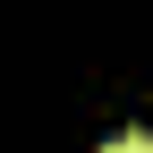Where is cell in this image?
Listing matches in <instances>:
<instances>
[{"label":"cell","instance_id":"obj_1","mask_svg":"<svg viewBox=\"0 0 153 153\" xmlns=\"http://www.w3.org/2000/svg\"><path fill=\"white\" fill-rule=\"evenodd\" d=\"M111 153H153V136H145V128H119V136H111Z\"/></svg>","mask_w":153,"mask_h":153}]
</instances>
